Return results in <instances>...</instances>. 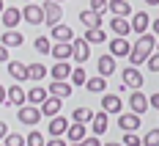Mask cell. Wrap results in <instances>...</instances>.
I'll return each mask as SVG.
<instances>
[{
  "label": "cell",
  "instance_id": "cell-29",
  "mask_svg": "<svg viewBox=\"0 0 159 146\" xmlns=\"http://www.w3.org/2000/svg\"><path fill=\"white\" fill-rule=\"evenodd\" d=\"M85 88H88L91 94H104V91H107V80H104L102 75H96V77H88V80H85Z\"/></svg>",
  "mask_w": 159,
  "mask_h": 146
},
{
  "label": "cell",
  "instance_id": "cell-42",
  "mask_svg": "<svg viewBox=\"0 0 159 146\" xmlns=\"http://www.w3.org/2000/svg\"><path fill=\"white\" fill-rule=\"evenodd\" d=\"M0 105H8V88L0 83Z\"/></svg>",
  "mask_w": 159,
  "mask_h": 146
},
{
  "label": "cell",
  "instance_id": "cell-1",
  "mask_svg": "<svg viewBox=\"0 0 159 146\" xmlns=\"http://www.w3.org/2000/svg\"><path fill=\"white\" fill-rule=\"evenodd\" d=\"M157 50V36H151V33H140L137 36V44L132 47V52H129V64L132 66H140L148 61V55Z\"/></svg>",
  "mask_w": 159,
  "mask_h": 146
},
{
  "label": "cell",
  "instance_id": "cell-15",
  "mask_svg": "<svg viewBox=\"0 0 159 146\" xmlns=\"http://www.w3.org/2000/svg\"><path fill=\"white\" fill-rule=\"evenodd\" d=\"M6 69H8V75H11L16 83H25V80H28V64H22V61H8Z\"/></svg>",
  "mask_w": 159,
  "mask_h": 146
},
{
  "label": "cell",
  "instance_id": "cell-43",
  "mask_svg": "<svg viewBox=\"0 0 159 146\" xmlns=\"http://www.w3.org/2000/svg\"><path fill=\"white\" fill-rule=\"evenodd\" d=\"M11 58H8V47L6 44H0V64H8Z\"/></svg>",
  "mask_w": 159,
  "mask_h": 146
},
{
  "label": "cell",
  "instance_id": "cell-52",
  "mask_svg": "<svg viewBox=\"0 0 159 146\" xmlns=\"http://www.w3.org/2000/svg\"><path fill=\"white\" fill-rule=\"evenodd\" d=\"M55 3H63V0H55Z\"/></svg>",
  "mask_w": 159,
  "mask_h": 146
},
{
  "label": "cell",
  "instance_id": "cell-31",
  "mask_svg": "<svg viewBox=\"0 0 159 146\" xmlns=\"http://www.w3.org/2000/svg\"><path fill=\"white\" fill-rule=\"evenodd\" d=\"M82 39H85L88 44H102V41H104L107 36H104V31H102V28H88Z\"/></svg>",
  "mask_w": 159,
  "mask_h": 146
},
{
  "label": "cell",
  "instance_id": "cell-2",
  "mask_svg": "<svg viewBox=\"0 0 159 146\" xmlns=\"http://www.w3.org/2000/svg\"><path fill=\"white\" fill-rule=\"evenodd\" d=\"M16 119H19V124H25V127H36V124L41 121V108L25 102V105L16 110Z\"/></svg>",
  "mask_w": 159,
  "mask_h": 146
},
{
  "label": "cell",
  "instance_id": "cell-21",
  "mask_svg": "<svg viewBox=\"0 0 159 146\" xmlns=\"http://www.w3.org/2000/svg\"><path fill=\"white\" fill-rule=\"evenodd\" d=\"M22 41H25V36L16 31H3V36H0V44H6V47H22Z\"/></svg>",
  "mask_w": 159,
  "mask_h": 146
},
{
  "label": "cell",
  "instance_id": "cell-23",
  "mask_svg": "<svg viewBox=\"0 0 159 146\" xmlns=\"http://www.w3.org/2000/svg\"><path fill=\"white\" fill-rule=\"evenodd\" d=\"M96 66H99V75H102V77L115 75V58H112L110 52H107V55H102V58H96Z\"/></svg>",
  "mask_w": 159,
  "mask_h": 146
},
{
  "label": "cell",
  "instance_id": "cell-50",
  "mask_svg": "<svg viewBox=\"0 0 159 146\" xmlns=\"http://www.w3.org/2000/svg\"><path fill=\"white\" fill-rule=\"evenodd\" d=\"M0 14H3V0H0Z\"/></svg>",
  "mask_w": 159,
  "mask_h": 146
},
{
  "label": "cell",
  "instance_id": "cell-39",
  "mask_svg": "<svg viewBox=\"0 0 159 146\" xmlns=\"http://www.w3.org/2000/svg\"><path fill=\"white\" fill-rule=\"evenodd\" d=\"M145 66H148L151 72H159V50H154V52L148 55V61H145Z\"/></svg>",
  "mask_w": 159,
  "mask_h": 146
},
{
  "label": "cell",
  "instance_id": "cell-37",
  "mask_svg": "<svg viewBox=\"0 0 159 146\" xmlns=\"http://www.w3.org/2000/svg\"><path fill=\"white\" fill-rule=\"evenodd\" d=\"M6 146H25V135H19V132H8V135H6Z\"/></svg>",
  "mask_w": 159,
  "mask_h": 146
},
{
  "label": "cell",
  "instance_id": "cell-10",
  "mask_svg": "<svg viewBox=\"0 0 159 146\" xmlns=\"http://www.w3.org/2000/svg\"><path fill=\"white\" fill-rule=\"evenodd\" d=\"M129 25H132V33H148V28H151V17L145 14V11H137V14H132V19H129Z\"/></svg>",
  "mask_w": 159,
  "mask_h": 146
},
{
  "label": "cell",
  "instance_id": "cell-19",
  "mask_svg": "<svg viewBox=\"0 0 159 146\" xmlns=\"http://www.w3.org/2000/svg\"><path fill=\"white\" fill-rule=\"evenodd\" d=\"M28 102V94L22 91V85L14 83V85H8V105H16V108H22Z\"/></svg>",
  "mask_w": 159,
  "mask_h": 146
},
{
  "label": "cell",
  "instance_id": "cell-44",
  "mask_svg": "<svg viewBox=\"0 0 159 146\" xmlns=\"http://www.w3.org/2000/svg\"><path fill=\"white\" fill-rule=\"evenodd\" d=\"M47 146H69V141H63V138H49Z\"/></svg>",
  "mask_w": 159,
  "mask_h": 146
},
{
  "label": "cell",
  "instance_id": "cell-48",
  "mask_svg": "<svg viewBox=\"0 0 159 146\" xmlns=\"http://www.w3.org/2000/svg\"><path fill=\"white\" fill-rule=\"evenodd\" d=\"M145 3H148V6H159V0H145Z\"/></svg>",
  "mask_w": 159,
  "mask_h": 146
},
{
  "label": "cell",
  "instance_id": "cell-6",
  "mask_svg": "<svg viewBox=\"0 0 159 146\" xmlns=\"http://www.w3.org/2000/svg\"><path fill=\"white\" fill-rule=\"evenodd\" d=\"M129 108H132V113H140V116L151 108V105H148V97H145L140 88H132V94H129Z\"/></svg>",
  "mask_w": 159,
  "mask_h": 146
},
{
  "label": "cell",
  "instance_id": "cell-8",
  "mask_svg": "<svg viewBox=\"0 0 159 146\" xmlns=\"http://www.w3.org/2000/svg\"><path fill=\"white\" fill-rule=\"evenodd\" d=\"M121 80H124V85H126V88H140V85L145 83L137 66H126V69L121 72Z\"/></svg>",
  "mask_w": 159,
  "mask_h": 146
},
{
  "label": "cell",
  "instance_id": "cell-40",
  "mask_svg": "<svg viewBox=\"0 0 159 146\" xmlns=\"http://www.w3.org/2000/svg\"><path fill=\"white\" fill-rule=\"evenodd\" d=\"M107 3H110V0H91V11L104 14V11H107Z\"/></svg>",
  "mask_w": 159,
  "mask_h": 146
},
{
  "label": "cell",
  "instance_id": "cell-14",
  "mask_svg": "<svg viewBox=\"0 0 159 146\" xmlns=\"http://www.w3.org/2000/svg\"><path fill=\"white\" fill-rule=\"evenodd\" d=\"M118 127L124 132H134L140 127V113H118Z\"/></svg>",
  "mask_w": 159,
  "mask_h": 146
},
{
  "label": "cell",
  "instance_id": "cell-33",
  "mask_svg": "<svg viewBox=\"0 0 159 146\" xmlns=\"http://www.w3.org/2000/svg\"><path fill=\"white\" fill-rule=\"evenodd\" d=\"M71 119H74V121H82V124H88V121L93 119V110H91V108H74Z\"/></svg>",
  "mask_w": 159,
  "mask_h": 146
},
{
  "label": "cell",
  "instance_id": "cell-7",
  "mask_svg": "<svg viewBox=\"0 0 159 146\" xmlns=\"http://www.w3.org/2000/svg\"><path fill=\"white\" fill-rule=\"evenodd\" d=\"M22 19H25L28 25H41V22H44V8L36 6V3H25V8H22Z\"/></svg>",
  "mask_w": 159,
  "mask_h": 146
},
{
  "label": "cell",
  "instance_id": "cell-25",
  "mask_svg": "<svg viewBox=\"0 0 159 146\" xmlns=\"http://www.w3.org/2000/svg\"><path fill=\"white\" fill-rule=\"evenodd\" d=\"M107 116H110V113H104V110L93 113V119H91V124H93V135H104V132H107V124H110Z\"/></svg>",
  "mask_w": 159,
  "mask_h": 146
},
{
  "label": "cell",
  "instance_id": "cell-41",
  "mask_svg": "<svg viewBox=\"0 0 159 146\" xmlns=\"http://www.w3.org/2000/svg\"><path fill=\"white\" fill-rule=\"evenodd\" d=\"M82 146H102V141H99V135H85Z\"/></svg>",
  "mask_w": 159,
  "mask_h": 146
},
{
  "label": "cell",
  "instance_id": "cell-16",
  "mask_svg": "<svg viewBox=\"0 0 159 146\" xmlns=\"http://www.w3.org/2000/svg\"><path fill=\"white\" fill-rule=\"evenodd\" d=\"M55 61H69L71 58V41H52V52Z\"/></svg>",
  "mask_w": 159,
  "mask_h": 146
},
{
  "label": "cell",
  "instance_id": "cell-47",
  "mask_svg": "<svg viewBox=\"0 0 159 146\" xmlns=\"http://www.w3.org/2000/svg\"><path fill=\"white\" fill-rule=\"evenodd\" d=\"M6 135H8V130H6V121H0V141H3Z\"/></svg>",
  "mask_w": 159,
  "mask_h": 146
},
{
  "label": "cell",
  "instance_id": "cell-17",
  "mask_svg": "<svg viewBox=\"0 0 159 146\" xmlns=\"http://www.w3.org/2000/svg\"><path fill=\"white\" fill-rule=\"evenodd\" d=\"M107 11L112 17H132V6H129V0H110Z\"/></svg>",
  "mask_w": 159,
  "mask_h": 146
},
{
  "label": "cell",
  "instance_id": "cell-28",
  "mask_svg": "<svg viewBox=\"0 0 159 146\" xmlns=\"http://www.w3.org/2000/svg\"><path fill=\"white\" fill-rule=\"evenodd\" d=\"M44 77H47V66H44V64H39V61L28 64V80L39 83V80H44Z\"/></svg>",
  "mask_w": 159,
  "mask_h": 146
},
{
  "label": "cell",
  "instance_id": "cell-4",
  "mask_svg": "<svg viewBox=\"0 0 159 146\" xmlns=\"http://www.w3.org/2000/svg\"><path fill=\"white\" fill-rule=\"evenodd\" d=\"M88 58H91V44L85 39H71V61L85 64Z\"/></svg>",
  "mask_w": 159,
  "mask_h": 146
},
{
  "label": "cell",
  "instance_id": "cell-46",
  "mask_svg": "<svg viewBox=\"0 0 159 146\" xmlns=\"http://www.w3.org/2000/svg\"><path fill=\"white\" fill-rule=\"evenodd\" d=\"M151 31H154V36H159V17H157V19H151Z\"/></svg>",
  "mask_w": 159,
  "mask_h": 146
},
{
  "label": "cell",
  "instance_id": "cell-3",
  "mask_svg": "<svg viewBox=\"0 0 159 146\" xmlns=\"http://www.w3.org/2000/svg\"><path fill=\"white\" fill-rule=\"evenodd\" d=\"M41 8H44V22H47L49 28L61 25V17H63V8H61V3H55V0H47Z\"/></svg>",
  "mask_w": 159,
  "mask_h": 146
},
{
  "label": "cell",
  "instance_id": "cell-24",
  "mask_svg": "<svg viewBox=\"0 0 159 146\" xmlns=\"http://www.w3.org/2000/svg\"><path fill=\"white\" fill-rule=\"evenodd\" d=\"M49 39H55V41H71V39H74V31L61 22V25H55V28L49 31Z\"/></svg>",
  "mask_w": 159,
  "mask_h": 146
},
{
  "label": "cell",
  "instance_id": "cell-36",
  "mask_svg": "<svg viewBox=\"0 0 159 146\" xmlns=\"http://www.w3.org/2000/svg\"><path fill=\"white\" fill-rule=\"evenodd\" d=\"M143 146H159V127L148 130V135L143 138Z\"/></svg>",
  "mask_w": 159,
  "mask_h": 146
},
{
  "label": "cell",
  "instance_id": "cell-35",
  "mask_svg": "<svg viewBox=\"0 0 159 146\" xmlns=\"http://www.w3.org/2000/svg\"><path fill=\"white\" fill-rule=\"evenodd\" d=\"M71 85H85V80H88V75H85V69L82 66H77V69H71Z\"/></svg>",
  "mask_w": 159,
  "mask_h": 146
},
{
  "label": "cell",
  "instance_id": "cell-22",
  "mask_svg": "<svg viewBox=\"0 0 159 146\" xmlns=\"http://www.w3.org/2000/svg\"><path fill=\"white\" fill-rule=\"evenodd\" d=\"M49 75H52V80H69L71 77V64L69 61H55Z\"/></svg>",
  "mask_w": 159,
  "mask_h": 146
},
{
  "label": "cell",
  "instance_id": "cell-13",
  "mask_svg": "<svg viewBox=\"0 0 159 146\" xmlns=\"http://www.w3.org/2000/svg\"><path fill=\"white\" fill-rule=\"evenodd\" d=\"M121 108H124V105H121V97H118V94H107V91H104V94H102V110H104V113H121Z\"/></svg>",
  "mask_w": 159,
  "mask_h": 146
},
{
  "label": "cell",
  "instance_id": "cell-30",
  "mask_svg": "<svg viewBox=\"0 0 159 146\" xmlns=\"http://www.w3.org/2000/svg\"><path fill=\"white\" fill-rule=\"evenodd\" d=\"M47 97H49V91H47V88H41V85H33L30 91H28V102H30V105H41Z\"/></svg>",
  "mask_w": 159,
  "mask_h": 146
},
{
  "label": "cell",
  "instance_id": "cell-26",
  "mask_svg": "<svg viewBox=\"0 0 159 146\" xmlns=\"http://www.w3.org/2000/svg\"><path fill=\"white\" fill-rule=\"evenodd\" d=\"M88 135V130H85V124L82 121H74V124H69V130H66V138H69V144H74V141H82Z\"/></svg>",
  "mask_w": 159,
  "mask_h": 146
},
{
  "label": "cell",
  "instance_id": "cell-51",
  "mask_svg": "<svg viewBox=\"0 0 159 146\" xmlns=\"http://www.w3.org/2000/svg\"><path fill=\"white\" fill-rule=\"evenodd\" d=\"M157 50H159V39H157Z\"/></svg>",
  "mask_w": 159,
  "mask_h": 146
},
{
  "label": "cell",
  "instance_id": "cell-54",
  "mask_svg": "<svg viewBox=\"0 0 159 146\" xmlns=\"http://www.w3.org/2000/svg\"><path fill=\"white\" fill-rule=\"evenodd\" d=\"M0 146H6V144H0Z\"/></svg>",
  "mask_w": 159,
  "mask_h": 146
},
{
  "label": "cell",
  "instance_id": "cell-32",
  "mask_svg": "<svg viewBox=\"0 0 159 146\" xmlns=\"http://www.w3.org/2000/svg\"><path fill=\"white\" fill-rule=\"evenodd\" d=\"M33 47H36V52H41V55H49L52 52V41H49V36H39L33 41Z\"/></svg>",
  "mask_w": 159,
  "mask_h": 146
},
{
  "label": "cell",
  "instance_id": "cell-34",
  "mask_svg": "<svg viewBox=\"0 0 159 146\" xmlns=\"http://www.w3.org/2000/svg\"><path fill=\"white\" fill-rule=\"evenodd\" d=\"M25 146H47V138H44L39 130H33V132H28V138H25Z\"/></svg>",
  "mask_w": 159,
  "mask_h": 146
},
{
  "label": "cell",
  "instance_id": "cell-38",
  "mask_svg": "<svg viewBox=\"0 0 159 146\" xmlns=\"http://www.w3.org/2000/svg\"><path fill=\"white\" fill-rule=\"evenodd\" d=\"M124 146H143V138L137 132H126L124 135Z\"/></svg>",
  "mask_w": 159,
  "mask_h": 146
},
{
  "label": "cell",
  "instance_id": "cell-53",
  "mask_svg": "<svg viewBox=\"0 0 159 146\" xmlns=\"http://www.w3.org/2000/svg\"><path fill=\"white\" fill-rule=\"evenodd\" d=\"M25 3H33V0H25Z\"/></svg>",
  "mask_w": 159,
  "mask_h": 146
},
{
  "label": "cell",
  "instance_id": "cell-49",
  "mask_svg": "<svg viewBox=\"0 0 159 146\" xmlns=\"http://www.w3.org/2000/svg\"><path fill=\"white\" fill-rule=\"evenodd\" d=\"M102 146H124V144H115V141H112V144H102Z\"/></svg>",
  "mask_w": 159,
  "mask_h": 146
},
{
  "label": "cell",
  "instance_id": "cell-45",
  "mask_svg": "<svg viewBox=\"0 0 159 146\" xmlns=\"http://www.w3.org/2000/svg\"><path fill=\"white\" fill-rule=\"evenodd\" d=\"M148 105H151L154 110H159V91L154 94V97H148Z\"/></svg>",
  "mask_w": 159,
  "mask_h": 146
},
{
  "label": "cell",
  "instance_id": "cell-11",
  "mask_svg": "<svg viewBox=\"0 0 159 146\" xmlns=\"http://www.w3.org/2000/svg\"><path fill=\"white\" fill-rule=\"evenodd\" d=\"M69 119H63V116H52L49 119V138H61V135H66V130H69Z\"/></svg>",
  "mask_w": 159,
  "mask_h": 146
},
{
  "label": "cell",
  "instance_id": "cell-9",
  "mask_svg": "<svg viewBox=\"0 0 159 146\" xmlns=\"http://www.w3.org/2000/svg\"><path fill=\"white\" fill-rule=\"evenodd\" d=\"M39 108H41V116L52 119V116H58V113H61V108H63V99H61V97H52V94H49V97L44 99Z\"/></svg>",
  "mask_w": 159,
  "mask_h": 146
},
{
  "label": "cell",
  "instance_id": "cell-12",
  "mask_svg": "<svg viewBox=\"0 0 159 146\" xmlns=\"http://www.w3.org/2000/svg\"><path fill=\"white\" fill-rule=\"evenodd\" d=\"M0 19H3V28H6V31H14L16 25L22 22V11H19V8H3Z\"/></svg>",
  "mask_w": 159,
  "mask_h": 146
},
{
  "label": "cell",
  "instance_id": "cell-5",
  "mask_svg": "<svg viewBox=\"0 0 159 146\" xmlns=\"http://www.w3.org/2000/svg\"><path fill=\"white\" fill-rule=\"evenodd\" d=\"M129 52H132V44H129L126 36H115V39H110V55L112 58H129Z\"/></svg>",
  "mask_w": 159,
  "mask_h": 146
},
{
  "label": "cell",
  "instance_id": "cell-18",
  "mask_svg": "<svg viewBox=\"0 0 159 146\" xmlns=\"http://www.w3.org/2000/svg\"><path fill=\"white\" fill-rule=\"evenodd\" d=\"M71 83H66V80H52L49 83V94L52 97H61V99H66V97H71Z\"/></svg>",
  "mask_w": 159,
  "mask_h": 146
},
{
  "label": "cell",
  "instance_id": "cell-27",
  "mask_svg": "<svg viewBox=\"0 0 159 146\" xmlns=\"http://www.w3.org/2000/svg\"><path fill=\"white\" fill-rule=\"evenodd\" d=\"M80 22L85 25V28H102V14H96L91 8H85L82 14H80Z\"/></svg>",
  "mask_w": 159,
  "mask_h": 146
},
{
  "label": "cell",
  "instance_id": "cell-20",
  "mask_svg": "<svg viewBox=\"0 0 159 146\" xmlns=\"http://www.w3.org/2000/svg\"><path fill=\"white\" fill-rule=\"evenodd\" d=\"M110 31L115 33V36H129V33H132V25H129L126 17H112L110 19Z\"/></svg>",
  "mask_w": 159,
  "mask_h": 146
}]
</instances>
